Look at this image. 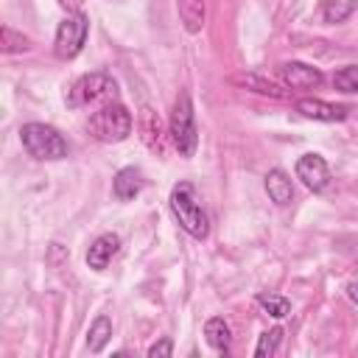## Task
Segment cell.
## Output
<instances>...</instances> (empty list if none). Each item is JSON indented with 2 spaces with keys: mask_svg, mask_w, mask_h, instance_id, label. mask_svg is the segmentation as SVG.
I'll use <instances>...</instances> for the list:
<instances>
[{
  "mask_svg": "<svg viewBox=\"0 0 358 358\" xmlns=\"http://www.w3.org/2000/svg\"><path fill=\"white\" fill-rule=\"evenodd\" d=\"M168 201H171V210H173L179 227H182L187 235H193V238H199V241L207 238L210 221H207V213L201 210V204H199V199H196L193 185H187V182L173 185Z\"/></svg>",
  "mask_w": 358,
  "mask_h": 358,
  "instance_id": "1",
  "label": "cell"
},
{
  "mask_svg": "<svg viewBox=\"0 0 358 358\" xmlns=\"http://www.w3.org/2000/svg\"><path fill=\"white\" fill-rule=\"evenodd\" d=\"M87 129L101 143H120V140H126L131 134V112L117 101L103 103L98 112L90 115Z\"/></svg>",
  "mask_w": 358,
  "mask_h": 358,
  "instance_id": "2",
  "label": "cell"
},
{
  "mask_svg": "<svg viewBox=\"0 0 358 358\" xmlns=\"http://www.w3.org/2000/svg\"><path fill=\"white\" fill-rule=\"evenodd\" d=\"M20 140L25 151L36 159H62L67 157V140L48 123H25L20 129Z\"/></svg>",
  "mask_w": 358,
  "mask_h": 358,
  "instance_id": "3",
  "label": "cell"
},
{
  "mask_svg": "<svg viewBox=\"0 0 358 358\" xmlns=\"http://www.w3.org/2000/svg\"><path fill=\"white\" fill-rule=\"evenodd\" d=\"M115 98H117V84L106 73H87L67 92V103L73 109L90 106V103H112Z\"/></svg>",
  "mask_w": 358,
  "mask_h": 358,
  "instance_id": "4",
  "label": "cell"
},
{
  "mask_svg": "<svg viewBox=\"0 0 358 358\" xmlns=\"http://www.w3.org/2000/svg\"><path fill=\"white\" fill-rule=\"evenodd\" d=\"M171 140H173V145H176V151L182 157H193L199 134H196V117H193V103H190L187 92H182L176 98V103H173V112H171Z\"/></svg>",
  "mask_w": 358,
  "mask_h": 358,
  "instance_id": "5",
  "label": "cell"
},
{
  "mask_svg": "<svg viewBox=\"0 0 358 358\" xmlns=\"http://www.w3.org/2000/svg\"><path fill=\"white\" fill-rule=\"evenodd\" d=\"M87 28H90V22H87V17H84L81 11H73L70 17H64V20L59 22V28H56L53 53H56L59 59H73V56H78V50H81L84 42H87Z\"/></svg>",
  "mask_w": 358,
  "mask_h": 358,
  "instance_id": "6",
  "label": "cell"
},
{
  "mask_svg": "<svg viewBox=\"0 0 358 358\" xmlns=\"http://www.w3.org/2000/svg\"><path fill=\"white\" fill-rule=\"evenodd\" d=\"M296 176L302 179V185H305L308 190L319 193V190H324L327 182H330V168H327L324 157H319V154H302V157L296 159Z\"/></svg>",
  "mask_w": 358,
  "mask_h": 358,
  "instance_id": "7",
  "label": "cell"
},
{
  "mask_svg": "<svg viewBox=\"0 0 358 358\" xmlns=\"http://www.w3.org/2000/svg\"><path fill=\"white\" fill-rule=\"evenodd\" d=\"M280 76H282L285 87H291V90H313L322 84V70H316L305 62H285L280 67Z\"/></svg>",
  "mask_w": 358,
  "mask_h": 358,
  "instance_id": "8",
  "label": "cell"
},
{
  "mask_svg": "<svg viewBox=\"0 0 358 358\" xmlns=\"http://www.w3.org/2000/svg\"><path fill=\"white\" fill-rule=\"evenodd\" d=\"M117 249H120V238H117L115 232H103V235H98V238L90 243V249H87V266L95 268V271L106 268L109 260L117 255Z\"/></svg>",
  "mask_w": 358,
  "mask_h": 358,
  "instance_id": "9",
  "label": "cell"
},
{
  "mask_svg": "<svg viewBox=\"0 0 358 358\" xmlns=\"http://www.w3.org/2000/svg\"><path fill=\"white\" fill-rule=\"evenodd\" d=\"M296 112L310 117V120H324V123H336V120H344L347 117V109L344 106H336V103H327V101H319V98H302L296 101Z\"/></svg>",
  "mask_w": 358,
  "mask_h": 358,
  "instance_id": "10",
  "label": "cell"
},
{
  "mask_svg": "<svg viewBox=\"0 0 358 358\" xmlns=\"http://www.w3.org/2000/svg\"><path fill=\"white\" fill-rule=\"evenodd\" d=\"M140 190H143V173H140L137 168H120V171L115 173V179H112V193H115V199L129 201V199H134Z\"/></svg>",
  "mask_w": 358,
  "mask_h": 358,
  "instance_id": "11",
  "label": "cell"
},
{
  "mask_svg": "<svg viewBox=\"0 0 358 358\" xmlns=\"http://www.w3.org/2000/svg\"><path fill=\"white\" fill-rule=\"evenodd\" d=\"M266 193H268V199H271L274 204H280V207L288 204V201L294 199V187H291L288 173L280 171V168L268 171V173H266Z\"/></svg>",
  "mask_w": 358,
  "mask_h": 358,
  "instance_id": "12",
  "label": "cell"
},
{
  "mask_svg": "<svg viewBox=\"0 0 358 358\" xmlns=\"http://www.w3.org/2000/svg\"><path fill=\"white\" fill-rule=\"evenodd\" d=\"M140 131H143L145 145H148L151 151H159V154H162V148H165V145H162V126H159L157 112L148 109V106L140 109Z\"/></svg>",
  "mask_w": 358,
  "mask_h": 358,
  "instance_id": "13",
  "label": "cell"
},
{
  "mask_svg": "<svg viewBox=\"0 0 358 358\" xmlns=\"http://www.w3.org/2000/svg\"><path fill=\"white\" fill-rule=\"evenodd\" d=\"M176 8H179V17H182V25L187 34H199L201 25H204V0H176Z\"/></svg>",
  "mask_w": 358,
  "mask_h": 358,
  "instance_id": "14",
  "label": "cell"
},
{
  "mask_svg": "<svg viewBox=\"0 0 358 358\" xmlns=\"http://www.w3.org/2000/svg\"><path fill=\"white\" fill-rule=\"evenodd\" d=\"M204 336H207V344H210L215 352H229V324H227L221 316L207 319Z\"/></svg>",
  "mask_w": 358,
  "mask_h": 358,
  "instance_id": "15",
  "label": "cell"
},
{
  "mask_svg": "<svg viewBox=\"0 0 358 358\" xmlns=\"http://www.w3.org/2000/svg\"><path fill=\"white\" fill-rule=\"evenodd\" d=\"M232 84H243V87H249V90H255V92H260V95H268V98H285V95H288V92L280 90L277 84H271V81H266V78H260V76H255V73L232 76Z\"/></svg>",
  "mask_w": 358,
  "mask_h": 358,
  "instance_id": "16",
  "label": "cell"
},
{
  "mask_svg": "<svg viewBox=\"0 0 358 358\" xmlns=\"http://www.w3.org/2000/svg\"><path fill=\"white\" fill-rule=\"evenodd\" d=\"M109 336H112V322H109L106 316H98V319L92 322V327H90V336H87L90 352H101V350L106 347Z\"/></svg>",
  "mask_w": 358,
  "mask_h": 358,
  "instance_id": "17",
  "label": "cell"
},
{
  "mask_svg": "<svg viewBox=\"0 0 358 358\" xmlns=\"http://www.w3.org/2000/svg\"><path fill=\"white\" fill-rule=\"evenodd\" d=\"M257 305H260L268 316H274V319H282V316L291 310V302H288L285 296H280V294H257Z\"/></svg>",
  "mask_w": 358,
  "mask_h": 358,
  "instance_id": "18",
  "label": "cell"
},
{
  "mask_svg": "<svg viewBox=\"0 0 358 358\" xmlns=\"http://www.w3.org/2000/svg\"><path fill=\"white\" fill-rule=\"evenodd\" d=\"M355 11V0H324V20L327 22H344Z\"/></svg>",
  "mask_w": 358,
  "mask_h": 358,
  "instance_id": "19",
  "label": "cell"
},
{
  "mask_svg": "<svg viewBox=\"0 0 358 358\" xmlns=\"http://www.w3.org/2000/svg\"><path fill=\"white\" fill-rule=\"evenodd\" d=\"M333 87L341 92H358V64H347L333 76Z\"/></svg>",
  "mask_w": 358,
  "mask_h": 358,
  "instance_id": "20",
  "label": "cell"
},
{
  "mask_svg": "<svg viewBox=\"0 0 358 358\" xmlns=\"http://www.w3.org/2000/svg\"><path fill=\"white\" fill-rule=\"evenodd\" d=\"M280 338H282V330H280V327H271V330H266V333L260 336L257 347H255V355H257V358L274 355V352H277V347H280Z\"/></svg>",
  "mask_w": 358,
  "mask_h": 358,
  "instance_id": "21",
  "label": "cell"
},
{
  "mask_svg": "<svg viewBox=\"0 0 358 358\" xmlns=\"http://www.w3.org/2000/svg\"><path fill=\"white\" fill-rule=\"evenodd\" d=\"M3 50L6 53H20V50H28L31 48V42H28V36H22V34H17L14 28H8V25H3Z\"/></svg>",
  "mask_w": 358,
  "mask_h": 358,
  "instance_id": "22",
  "label": "cell"
},
{
  "mask_svg": "<svg viewBox=\"0 0 358 358\" xmlns=\"http://www.w3.org/2000/svg\"><path fill=\"white\" fill-rule=\"evenodd\" d=\"M173 352V341L171 338H159L148 347V358H168Z\"/></svg>",
  "mask_w": 358,
  "mask_h": 358,
  "instance_id": "23",
  "label": "cell"
},
{
  "mask_svg": "<svg viewBox=\"0 0 358 358\" xmlns=\"http://www.w3.org/2000/svg\"><path fill=\"white\" fill-rule=\"evenodd\" d=\"M81 3H84V0H59V6H64L67 11H78V8H81Z\"/></svg>",
  "mask_w": 358,
  "mask_h": 358,
  "instance_id": "24",
  "label": "cell"
},
{
  "mask_svg": "<svg viewBox=\"0 0 358 358\" xmlns=\"http://www.w3.org/2000/svg\"><path fill=\"white\" fill-rule=\"evenodd\" d=\"M347 296L358 305V282H350V285H347Z\"/></svg>",
  "mask_w": 358,
  "mask_h": 358,
  "instance_id": "25",
  "label": "cell"
}]
</instances>
